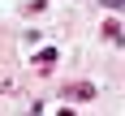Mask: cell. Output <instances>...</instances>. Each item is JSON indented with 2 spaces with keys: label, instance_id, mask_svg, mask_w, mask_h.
I'll list each match as a JSON object with an SVG mask.
<instances>
[{
  "label": "cell",
  "instance_id": "cell-1",
  "mask_svg": "<svg viewBox=\"0 0 125 116\" xmlns=\"http://www.w3.org/2000/svg\"><path fill=\"white\" fill-rule=\"evenodd\" d=\"M69 95L73 99H95V86L91 82H78V86H69Z\"/></svg>",
  "mask_w": 125,
  "mask_h": 116
},
{
  "label": "cell",
  "instance_id": "cell-2",
  "mask_svg": "<svg viewBox=\"0 0 125 116\" xmlns=\"http://www.w3.org/2000/svg\"><path fill=\"white\" fill-rule=\"evenodd\" d=\"M104 35L112 39V43H121V26H116V22H108V26H104Z\"/></svg>",
  "mask_w": 125,
  "mask_h": 116
},
{
  "label": "cell",
  "instance_id": "cell-3",
  "mask_svg": "<svg viewBox=\"0 0 125 116\" xmlns=\"http://www.w3.org/2000/svg\"><path fill=\"white\" fill-rule=\"evenodd\" d=\"M104 4H108V9H121V0H104Z\"/></svg>",
  "mask_w": 125,
  "mask_h": 116
}]
</instances>
